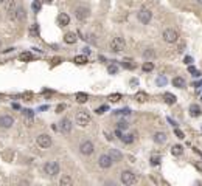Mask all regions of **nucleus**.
<instances>
[{"mask_svg": "<svg viewBox=\"0 0 202 186\" xmlns=\"http://www.w3.org/2000/svg\"><path fill=\"white\" fill-rule=\"evenodd\" d=\"M44 172L50 177H56L59 174V164L56 161H48L44 164Z\"/></svg>", "mask_w": 202, "mask_h": 186, "instance_id": "f257e3e1", "label": "nucleus"}, {"mask_svg": "<svg viewBox=\"0 0 202 186\" xmlns=\"http://www.w3.org/2000/svg\"><path fill=\"white\" fill-rule=\"evenodd\" d=\"M120 180H121V183H123V185L131 186V185H134V183L137 182V177H135V174H134L132 171H123V172H121V175H120Z\"/></svg>", "mask_w": 202, "mask_h": 186, "instance_id": "f03ea898", "label": "nucleus"}, {"mask_svg": "<svg viewBox=\"0 0 202 186\" xmlns=\"http://www.w3.org/2000/svg\"><path fill=\"white\" fill-rule=\"evenodd\" d=\"M163 41L165 42H168V44H174V42H177V39H179V34H177V31L176 30H173V28H166L165 31H163Z\"/></svg>", "mask_w": 202, "mask_h": 186, "instance_id": "7ed1b4c3", "label": "nucleus"}, {"mask_svg": "<svg viewBox=\"0 0 202 186\" xmlns=\"http://www.w3.org/2000/svg\"><path fill=\"white\" fill-rule=\"evenodd\" d=\"M75 120H76V124L81 126V127L89 126V124H90V121H92V118H90V115H89L87 112H78Z\"/></svg>", "mask_w": 202, "mask_h": 186, "instance_id": "20e7f679", "label": "nucleus"}, {"mask_svg": "<svg viewBox=\"0 0 202 186\" xmlns=\"http://www.w3.org/2000/svg\"><path fill=\"white\" fill-rule=\"evenodd\" d=\"M124 46H126V42H124L123 37H114L112 42H111V50H112L114 53H120V51H123Z\"/></svg>", "mask_w": 202, "mask_h": 186, "instance_id": "39448f33", "label": "nucleus"}, {"mask_svg": "<svg viewBox=\"0 0 202 186\" xmlns=\"http://www.w3.org/2000/svg\"><path fill=\"white\" fill-rule=\"evenodd\" d=\"M137 17H138V20H140L143 25H146V23H149V22H151V19H153V12H151L149 9L143 8V9H140V11H138Z\"/></svg>", "mask_w": 202, "mask_h": 186, "instance_id": "423d86ee", "label": "nucleus"}, {"mask_svg": "<svg viewBox=\"0 0 202 186\" xmlns=\"http://www.w3.org/2000/svg\"><path fill=\"white\" fill-rule=\"evenodd\" d=\"M93 150H95V146H93V143L92 141H82L80 144V152L82 155H92L93 154Z\"/></svg>", "mask_w": 202, "mask_h": 186, "instance_id": "0eeeda50", "label": "nucleus"}, {"mask_svg": "<svg viewBox=\"0 0 202 186\" xmlns=\"http://www.w3.org/2000/svg\"><path fill=\"white\" fill-rule=\"evenodd\" d=\"M89 14H90V9L87 6H76L75 8V17L78 20H85L89 17Z\"/></svg>", "mask_w": 202, "mask_h": 186, "instance_id": "6e6552de", "label": "nucleus"}, {"mask_svg": "<svg viewBox=\"0 0 202 186\" xmlns=\"http://www.w3.org/2000/svg\"><path fill=\"white\" fill-rule=\"evenodd\" d=\"M112 163H114V160L111 158L109 154L100 155V158H98V164H100V168H103V169H109V168L112 166Z\"/></svg>", "mask_w": 202, "mask_h": 186, "instance_id": "1a4fd4ad", "label": "nucleus"}, {"mask_svg": "<svg viewBox=\"0 0 202 186\" xmlns=\"http://www.w3.org/2000/svg\"><path fill=\"white\" fill-rule=\"evenodd\" d=\"M5 9H6V12L9 14V17H14L16 9H17L16 0H5Z\"/></svg>", "mask_w": 202, "mask_h": 186, "instance_id": "9d476101", "label": "nucleus"}, {"mask_svg": "<svg viewBox=\"0 0 202 186\" xmlns=\"http://www.w3.org/2000/svg\"><path fill=\"white\" fill-rule=\"evenodd\" d=\"M38 144H39L42 149H48L50 146H51V138H50V135H47V134H42L38 137Z\"/></svg>", "mask_w": 202, "mask_h": 186, "instance_id": "9b49d317", "label": "nucleus"}, {"mask_svg": "<svg viewBox=\"0 0 202 186\" xmlns=\"http://www.w3.org/2000/svg\"><path fill=\"white\" fill-rule=\"evenodd\" d=\"M72 127H73V124H72V121H70L69 118H64V120L59 123V130H61L62 134L72 132Z\"/></svg>", "mask_w": 202, "mask_h": 186, "instance_id": "f8f14e48", "label": "nucleus"}, {"mask_svg": "<svg viewBox=\"0 0 202 186\" xmlns=\"http://www.w3.org/2000/svg\"><path fill=\"white\" fill-rule=\"evenodd\" d=\"M13 124H14V118H13V116H9V115H3V116H0V127H3V129H9Z\"/></svg>", "mask_w": 202, "mask_h": 186, "instance_id": "ddd939ff", "label": "nucleus"}, {"mask_svg": "<svg viewBox=\"0 0 202 186\" xmlns=\"http://www.w3.org/2000/svg\"><path fill=\"white\" fill-rule=\"evenodd\" d=\"M109 155H111V158L114 160V163L123 160V154H121L118 149H109Z\"/></svg>", "mask_w": 202, "mask_h": 186, "instance_id": "4468645a", "label": "nucleus"}, {"mask_svg": "<svg viewBox=\"0 0 202 186\" xmlns=\"http://www.w3.org/2000/svg\"><path fill=\"white\" fill-rule=\"evenodd\" d=\"M190 115H191L193 118H198V116H201V115H202L201 107H199L198 104H191V105H190Z\"/></svg>", "mask_w": 202, "mask_h": 186, "instance_id": "2eb2a0df", "label": "nucleus"}, {"mask_svg": "<svg viewBox=\"0 0 202 186\" xmlns=\"http://www.w3.org/2000/svg\"><path fill=\"white\" fill-rule=\"evenodd\" d=\"M58 23H59L61 27H67V25L70 23V17H69L65 12H62V14L58 16Z\"/></svg>", "mask_w": 202, "mask_h": 186, "instance_id": "dca6fc26", "label": "nucleus"}, {"mask_svg": "<svg viewBox=\"0 0 202 186\" xmlns=\"http://www.w3.org/2000/svg\"><path fill=\"white\" fill-rule=\"evenodd\" d=\"M173 86H174V87H177V89H185L187 82H185V79H184V78L176 76V78L173 79Z\"/></svg>", "mask_w": 202, "mask_h": 186, "instance_id": "f3484780", "label": "nucleus"}, {"mask_svg": "<svg viewBox=\"0 0 202 186\" xmlns=\"http://www.w3.org/2000/svg\"><path fill=\"white\" fill-rule=\"evenodd\" d=\"M163 101L166 102V104H169V105H173V104H176V101H177V98L173 95V93H163Z\"/></svg>", "mask_w": 202, "mask_h": 186, "instance_id": "a211bd4d", "label": "nucleus"}, {"mask_svg": "<svg viewBox=\"0 0 202 186\" xmlns=\"http://www.w3.org/2000/svg\"><path fill=\"white\" fill-rule=\"evenodd\" d=\"M64 42L69 44V45L75 44V42H76V34H75V33H67V34L64 36Z\"/></svg>", "mask_w": 202, "mask_h": 186, "instance_id": "6ab92c4d", "label": "nucleus"}, {"mask_svg": "<svg viewBox=\"0 0 202 186\" xmlns=\"http://www.w3.org/2000/svg\"><path fill=\"white\" fill-rule=\"evenodd\" d=\"M25 17H27L25 9H23V8H17V9H16V14H14V19H16V20H23Z\"/></svg>", "mask_w": 202, "mask_h": 186, "instance_id": "aec40b11", "label": "nucleus"}, {"mask_svg": "<svg viewBox=\"0 0 202 186\" xmlns=\"http://www.w3.org/2000/svg\"><path fill=\"white\" fill-rule=\"evenodd\" d=\"M171 154H173L174 157H179V155L184 154V147H182L180 144H174V146L171 147Z\"/></svg>", "mask_w": 202, "mask_h": 186, "instance_id": "412c9836", "label": "nucleus"}, {"mask_svg": "<svg viewBox=\"0 0 202 186\" xmlns=\"http://www.w3.org/2000/svg\"><path fill=\"white\" fill-rule=\"evenodd\" d=\"M166 141V135L163 134V132H157L156 135H154V143H157V144H163Z\"/></svg>", "mask_w": 202, "mask_h": 186, "instance_id": "4be33fe9", "label": "nucleus"}, {"mask_svg": "<svg viewBox=\"0 0 202 186\" xmlns=\"http://www.w3.org/2000/svg\"><path fill=\"white\" fill-rule=\"evenodd\" d=\"M134 137H135L134 134H126V135L121 137V141H123L124 144H132V143H134Z\"/></svg>", "mask_w": 202, "mask_h": 186, "instance_id": "5701e85b", "label": "nucleus"}, {"mask_svg": "<svg viewBox=\"0 0 202 186\" xmlns=\"http://www.w3.org/2000/svg\"><path fill=\"white\" fill-rule=\"evenodd\" d=\"M142 70H143V71H146V73H149V71H153V70H154V64H153L151 61H146V62L142 65Z\"/></svg>", "mask_w": 202, "mask_h": 186, "instance_id": "b1692460", "label": "nucleus"}, {"mask_svg": "<svg viewBox=\"0 0 202 186\" xmlns=\"http://www.w3.org/2000/svg\"><path fill=\"white\" fill-rule=\"evenodd\" d=\"M59 183H61L62 186H70V185H73V180H72L70 175H62V179H61Z\"/></svg>", "mask_w": 202, "mask_h": 186, "instance_id": "393cba45", "label": "nucleus"}, {"mask_svg": "<svg viewBox=\"0 0 202 186\" xmlns=\"http://www.w3.org/2000/svg\"><path fill=\"white\" fill-rule=\"evenodd\" d=\"M87 99H89L87 93H84V92L76 93V101H78V102H81V104H84V102H87Z\"/></svg>", "mask_w": 202, "mask_h": 186, "instance_id": "a878e982", "label": "nucleus"}, {"mask_svg": "<svg viewBox=\"0 0 202 186\" xmlns=\"http://www.w3.org/2000/svg\"><path fill=\"white\" fill-rule=\"evenodd\" d=\"M135 99H137L138 102H145V101L148 99V93H145V92H137V93H135Z\"/></svg>", "mask_w": 202, "mask_h": 186, "instance_id": "bb28decb", "label": "nucleus"}, {"mask_svg": "<svg viewBox=\"0 0 202 186\" xmlns=\"http://www.w3.org/2000/svg\"><path fill=\"white\" fill-rule=\"evenodd\" d=\"M121 65H123L124 68H127V70H134V68H135V64H134L131 59H126V61H123V62H121Z\"/></svg>", "mask_w": 202, "mask_h": 186, "instance_id": "cd10ccee", "label": "nucleus"}, {"mask_svg": "<svg viewBox=\"0 0 202 186\" xmlns=\"http://www.w3.org/2000/svg\"><path fill=\"white\" fill-rule=\"evenodd\" d=\"M76 64H80V65H82V64H87V56L85 54H80V56H75V59H73Z\"/></svg>", "mask_w": 202, "mask_h": 186, "instance_id": "c85d7f7f", "label": "nucleus"}, {"mask_svg": "<svg viewBox=\"0 0 202 186\" xmlns=\"http://www.w3.org/2000/svg\"><path fill=\"white\" fill-rule=\"evenodd\" d=\"M143 57H145V59H153V57H156V51H154L153 48H148V50L143 53Z\"/></svg>", "mask_w": 202, "mask_h": 186, "instance_id": "c756f323", "label": "nucleus"}, {"mask_svg": "<svg viewBox=\"0 0 202 186\" xmlns=\"http://www.w3.org/2000/svg\"><path fill=\"white\" fill-rule=\"evenodd\" d=\"M111 102H118L121 99V95L120 93H112V95H109V98H107Z\"/></svg>", "mask_w": 202, "mask_h": 186, "instance_id": "7c9ffc66", "label": "nucleus"}, {"mask_svg": "<svg viewBox=\"0 0 202 186\" xmlns=\"http://www.w3.org/2000/svg\"><path fill=\"white\" fill-rule=\"evenodd\" d=\"M188 71H190L194 78H199V76H201V71H199V70H196L193 65H190V67H188Z\"/></svg>", "mask_w": 202, "mask_h": 186, "instance_id": "2f4dec72", "label": "nucleus"}, {"mask_svg": "<svg viewBox=\"0 0 202 186\" xmlns=\"http://www.w3.org/2000/svg\"><path fill=\"white\" fill-rule=\"evenodd\" d=\"M107 71H109L111 75H117V73H118V67H117L115 64H112V65L107 67Z\"/></svg>", "mask_w": 202, "mask_h": 186, "instance_id": "473e14b6", "label": "nucleus"}, {"mask_svg": "<svg viewBox=\"0 0 202 186\" xmlns=\"http://www.w3.org/2000/svg\"><path fill=\"white\" fill-rule=\"evenodd\" d=\"M127 127H129V123H127V121H124V120L120 121V123H118V126H117V129H120V130H126Z\"/></svg>", "mask_w": 202, "mask_h": 186, "instance_id": "72a5a7b5", "label": "nucleus"}, {"mask_svg": "<svg viewBox=\"0 0 202 186\" xmlns=\"http://www.w3.org/2000/svg\"><path fill=\"white\" fill-rule=\"evenodd\" d=\"M156 82H157V86H160V87H163V86H166V82H168V79H166L165 76H159Z\"/></svg>", "mask_w": 202, "mask_h": 186, "instance_id": "f704fd0d", "label": "nucleus"}, {"mask_svg": "<svg viewBox=\"0 0 202 186\" xmlns=\"http://www.w3.org/2000/svg\"><path fill=\"white\" fill-rule=\"evenodd\" d=\"M114 113L115 115H129L131 113V109H127V107L126 109H120V110H115Z\"/></svg>", "mask_w": 202, "mask_h": 186, "instance_id": "c9c22d12", "label": "nucleus"}, {"mask_svg": "<svg viewBox=\"0 0 202 186\" xmlns=\"http://www.w3.org/2000/svg\"><path fill=\"white\" fill-rule=\"evenodd\" d=\"M42 3H44V2H38V0H34V2H33V11H36V12H38V11H40Z\"/></svg>", "mask_w": 202, "mask_h": 186, "instance_id": "e433bc0d", "label": "nucleus"}, {"mask_svg": "<svg viewBox=\"0 0 202 186\" xmlns=\"http://www.w3.org/2000/svg\"><path fill=\"white\" fill-rule=\"evenodd\" d=\"M31 59H33V56L30 53H22L20 54V61H31Z\"/></svg>", "mask_w": 202, "mask_h": 186, "instance_id": "4c0bfd02", "label": "nucleus"}, {"mask_svg": "<svg viewBox=\"0 0 202 186\" xmlns=\"http://www.w3.org/2000/svg\"><path fill=\"white\" fill-rule=\"evenodd\" d=\"M106 110H107V105H101V107H98V109H96L95 112H96L98 115H103V113H104Z\"/></svg>", "mask_w": 202, "mask_h": 186, "instance_id": "58836bf2", "label": "nucleus"}, {"mask_svg": "<svg viewBox=\"0 0 202 186\" xmlns=\"http://www.w3.org/2000/svg\"><path fill=\"white\" fill-rule=\"evenodd\" d=\"M151 164H153V166H159V164H160V158H159V157H153V158H151Z\"/></svg>", "mask_w": 202, "mask_h": 186, "instance_id": "ea45409f", "label": "nucleus"}, {"mask_svg": "<svg viewBox=\"0 0 202 186\" xmlns=\"http://www.w3.org/2000/svg\"><path fill=\"white\" fill-rule=\"evenodd\" d=\"M174 134H176V137H177V138H180V140L185 138L184 132H182V130H179V129H174Z\"/></svg>", "mask_w": 202, "mask_h": 186, "instance_id": "a19ab883", "label": "nucleus"}, {"mask_svg": "<svg viewBox=\"0 0 202 186\" xmlns=\"http://www.w3.org/2000/svg\"><path fill=\"white\" fill-rule=\"evenodd\" d=\"M184 62H185L187 65H191V64H193V57H191V56H185Z\"/></svg>", "mask_w": 202, "mask_h": 186, "instance_id": "79ce46f5", "label": "nucleus"}, {"mask_svg": "<svg viewBox=\"0 0 202 186\" xmlns=\"http://www.w3.org/2000/svg\"><path fill=\"white\" fill-rule=\"evenodd\" d=\"M36 33H39V27H38V25H33V27H31V34L34 36Z\"/></svg>", "mask_w": 202, "mask_h": 186, "instance_id": "37998d69", "label": "nucleus"}, {"mask_svg": "<svg viewBox=\"0 0 202 186\" xmlns=\"http://www.w3.org/2000/svg\"><path fill=\"white\" fill-rule=\"evenodd\" d=\"M64 109H65V105H64V104H59V105L56 107V113H61Z\"/></svg>", "mask_w": 202, "mask_h": 186, "instance_id": "c03bdc74", "label": "nucleus"}, {"mask_svg": "<svg viewBox=\"0 0 202 186\" xmlns=\"http://www.w3.org/2000/svg\"><path fill=\"white\" fill-rule=\"evenodd\" d=\"M23 115H27V116H33V110L27 109V110H23Z\"/></svg>", "mask_w": 202, "mask_h": 186, "instance_id": "a18cd8bd", "label": "nucleus"}, {"mask_svg": "<svg viewBox=\"0 0 202 186\" xmlns=\"http://www.w3.org/2000/svg\"><path fill=\"white\" fill-rule=\"evenodd\" d=\"M115 135H117V137H118V138L121 140V137H123V130H120V129H117V130H115Z\"/></svg>", "mask_w": 202, "mask_h": 186, "instance_id": "49530a36", "label": "nucleus"}, {"mask_svg": "<svg viewBox=\"0 0 202 186\" xmlns=\"http://www.w3.org/2000/svg\"><path fill=\"white\" fill-rule=\"evenodd\" d=\"M184 48H185V44L179 45V48H177V51H179V53H182V51H184Z\"/></svg>", "mask_w": 202, "mask_h": 186, "instance_id": "de8ad7c7", "label": "nucleus"}, {"mask_svg": "<svg viewBox=\"0 0 202 186\" xmlns=\"http://www.w3.org/2000/svg\"><path fill=\"white\" fill-rule=\"evenodd\" d=\"M82 51H84V54H90V50L85 46V48H82Z\"/></svg>", "mask_w": 202, "mask_h": 186, "instance_id": "09e8293b", "label": "nucleus"}, {"mask_svg": "<svg viewBox=\"0 0 202 186\" xmlns=\"http://www.w3.org/2000/svg\"><path fill=\"white\" fill-rule=\"evenodd\" d=\"M42 2H44V3H53L54 0H42Z\"/></svg>", "mask_w": 202, "mask_h": 186, "instance_id": "8fccbe9b", "label": "nucleus"}, {"mask_svg": "<svg viewBox=\"0 0 202 186\" xmlns=\"http://www.w3.org/2000/svg\"><path fill=\"white\" fill-rule=\"evenodd\" d=\"M196 2H198V3H199V5H202V0H196Z\"/></svg>", "mask_w": 202, "mask_h": 186, "instance_id": "3c124183", "label": "nucleus"}, {"mask_svg": "<svg viewBox=\"0 0 202 186\" xmlns=\"http://www.w3.org/2000/svg\"><path fill=\"white\" fill-rule=\"evenodd\" d=\"M3 2H5V0H0V3H3Z\"/></svg>", "mask_w": 202, "mask_h": 186, "instance_id": "603ef678", "label": "nucleus"}, {"mask_svg": "<svg viewBox=\"0 0 202 186\" xmlns=\"http://www.w3.org/2000/svg\"><path fill=\"white\" fill-rule=\"evenodd\" d=\"M0 45H2V42H0Z\"/></svg>", "mask_w": 202, "mask_h": 186, "instance_id": "864d4df0", "label": "nucleus"}, {"mask_svg": "<svg viewBox=\"0 0 202 186\" xmlns=\"http://www.w3.org/2000/svg\"><path fill=\"white\" fill-rule=\"evenodd\" d=\"M201 99H202V98H201Z\"/></svg>", "mask_w": 202, "mask_h": 186, "instance_id": "5fc2aeb1", "label": "nucleus"}]
</instances>
